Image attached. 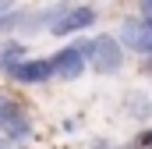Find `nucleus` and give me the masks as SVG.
I'll return each instance as SVG.
<instances>
[{
  "label": "nucleus",
  "mask_w": 152,
  "mask_h": 149,
  "mask_svg": "<svg viewBox=\"0 0 152 149\" xmlns=\"http://www.w3.org/2000/svg\"><path fill=\"white\" fill-rule=\"evenodd\" d=\"M32 139V117L28 107L14 96H0V149H25Z\"/></svg>",
  "instance_id": "nucleus-1"
},
{
  "label": "nucleus",
  "mask_w": 152,
  "mask_h": 149,
  "mask_svg": "<svg viewBox=\"0 0 152 149\" xmlns=\"http://www.w3.org/2000/svg\"><path fill=\"white\" fill-rule=\"evenodd\" d=\"M96 25V7L92 4H57L50 11V32L53 36H75Z\"/></svg>",
  "instance_id": "nucleus-2"
},
{
  "label": "nucleus",
  "mask_w": 152,
  "mask_h": 149,
  "mask_svg": "<svg viewBox=\"0 0 152 149\" xmlns=\"http://www.w3.org/2000/svg\"><path fill=\"white\" fill-rule=\"evenodd\" d=\"M88 46H92V39H78V43H71V46H64L60 53H53V57H50L53 78H64V82L81 78V71L88 68Z\"/></svg>",
  "instance_id": "nucleus-3"
},
{
  "label": "nucleus",
  "mask_w": 152,
  "mask_h": 149,
  "mask_svg": "<svg viewBox=\"0 0 152 149\" xmlns=\"http://www.w3.org/2000/svg\"><path fill=\"white\" fill-rule=\"evenodd\" d=\"M88 64L99 74L120 71V64H124V46H120V39L117 36H96L92 46H88Z\"/></svg>",
  "instance_id": "nucleus-4"
},
{
  "label": "nucleus",
  "mask_w": 152,
  "mask_h": 149,
  "mask_svg": "<svg viewBox=\"0 0 152 149\" xmlns=\"http://www.w3.org/2000/svg\"><path fill=\"white\" fill-rule=\"evenodd\" d=\"M11 82H18V85H46V82H53V64H50V57H25L21 64H14L11 71H7Z\"/></svg>",
  "instance_id": "nucleus-5"
},
{
  "label": "nucleus",
  "mask_w": 152,
  "mask_h": 149,
  "mask_svg": "<svg viewBox=\"0 0 152 149\" xmlns=\"http://www.w3.org/2000/svg\"><path fill=\"white\" fill-rule=\"evenodd\" d=\"M120 46H127V50H134V53L152 57V21L127 18V21H124V32H120Z\"/></svg>",
  "instance_id": "nucleus-6"
},
{
  "label": "nucleus",
  "mask_w": 152,
  "mask_h": 149,
  "mask_svg": "<svg viewBox=\"0 0 152 149\" xmlns=\"http://www.w3.org/2000/svg\"><path fill=\"white\" fill-rule=\"evenodd\" d=\"M25 43H0V74H7L14 64H21L25 60Z\"/></svg>",
  "instance_id": "nucleus-7"
},
{
  "label": "nucleus",
  "mask_w": 152,
  "mask_h": 149,
  "mask_svg": "<svg viewBox=\"0 0 152 149\" xmlns=\"http://www.w3.org/2000/svg\"><path fill=\"white\" fill-rule=\"evenodd\" d=\"M18 21H21V11H14V7H11L7 14H0V36H7V32L18 25Z\"/></svg>",
  "instance_id": "nucleus-8"
},
{
  "label": "nucleus",
  "mask_w": 152,
  "mask_h": 149,
  "mask_svg": "<svg viewBox=\"0 0 152 149\" xmlns=\"http://www.w3.org/2000/svg\"><path fill=\"white\" fill-rule=\"evenodd\" d=\"M138 18H142V21H152V0L138 4Z\"/></svg>",
  "instance_id": "nucleus-9"
},
{
  "label": "nucleus",
  "mask_w": 152,
  "mask_h": 149,
  "mask_svg": "<svg viewBox=\"0 0 152 149\" xmlns=\"http://www.w3.org/2000/svg\"><path fill=\"white\" fill-rule=\"evenodd\" d=\"M142 149H152V128L145 131V135H142Z\"/></svg>",
  "instance_id": "nucleus-10"
},
{
  "label": "nucleus",
  "mask_w": 152,
  "mask_h": 149,
  "mask_svg": "<svg viewBox=\"0 0 152 149\" xmlns=\"http://www.w3.org/2000/svg\"><path fill=\"white\" fill-rule=\"evenodd\" d=\"M7 11H11V4H7V0H0V14H7Z\"/></svg>",
  "instance_id": "nucleus-11"
}]
</instances>
